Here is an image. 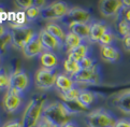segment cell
I'll return each mask as SVG.
<instances>
[{
    "instance_id": "obj_34",
    "label": "cell",
    "mask_w": 130,
    "mask_h": 127,
    "mask_svg": "<svg viewBox=\"0 0 130 127\" xmlns=\"http://www.w3.org/2000/svg\"><path fill=\"white\" fill-rule=\"evenodd\" d=\"M2 127H23V124L18 121H11V122L6 123Z\"/></svg>"
},
{
    "instance_id": "obj_40",
    "label": "cell",
    "mask_w": 130,
    "mask_h": 127,
    "mask_svg": "<svg viewBox=\"0 0 130 127\" xmlns=\"http://www.w3.org/2000/svg\"><path fill=\"white\" fill-rule=\"evenodd\" d=\"M62 127H77V126H76V124L72 123V122H68V123H67V124H64Z\"/></svg>"
},
{
    "instance_id": "obj_30",
    "label": "cell",
    "mask_w": 130,
    "mask_h": 127,
    "mask_svg": "<svg viewBox=\"0 0 130 127\" xmlns=\"http://www.w3.org/2000/svg\"><path fill=\"white\" fill-rule=\"evenodd\" d=\"M15 4L20 9H22V10L27 11L31 7H34L35 1H32V0H25V1L24 0H17V1H15Z\"/></svg>"
},
{
    "instance_id": "obj_21",
    "label": "cell",
    "mask_w": 130,
    "mask_h": 127,
    "mask_svg": "<svg viewBox=\"0 0 130 127\" xmlns=\"http://www.w3.org/2000/svg\"><path fill=\"white\" fill-rule=\"evenodd\" d=\"M81 44H83V39L82 38H80V37L76 36L75 34H73V32H70V31L67 32L63 45L66 46L68 53H70V52H72L73 50H75Z\"/></svg>"
},
{
    "instance_id": "obj_20",
    "label": "cell",
    "mask_w": 130,
    "mask_h": 127,
    "mask_svg": "<svg viewBox=\"0 0 130 127\" xmlns=\"http://www.w3.org/2000/svg\"><path fill=\"white\" fill-rule=\"evenodd\" d=\"M45 30L48 31L53 37H55V38L60 42L61 45L64 43L67 32L63 30V28L59 24H56V23H48V24L45 26Z\"/></svg>"
},
{
    "instance_id": "obj_35",
    "label": "cell",
    "mask_w": 130,
    "mask_h": 127,
    "mask_svg": "<svg viewBox=\"0 0 130 127\" xmlns=\"http://www.w3.org/2000/svg\"><path fill=\"white\" fill-rule=\"evenodd\" d=\"M37 127H56L55 125H53V124H51L48 121H46L45 119H41V121L39 122V124H38V126Z\"/></svg>"
},
{
    "instance_id": "obj_19",
    "label": "cell",
    "mask_w": 130,
    "mask_h": 127,
    "mask_svg": "<svg viewBox=\"0 0 130 127\" xmlns=\"http://www.w3.org/2000/svg\"><path fill=\"white\" fill-rule=\"evenodd\" d=\"M57 89H59L60 93H64L74 87L75 85V82L73 81V79L71 77L67 76L66 73H61L58 74V77L56 79V83H55Z\"/></svg>"
},
{
    "instance_id": "obj_37",
    "label": "cell",
    "mask_w": 130,
    "mask_h": 127,
    "mask_svg": "<svg viewBox=\"0 0 130 127\" xmlns=\"http://www.w3.org/2000/svg\"><path fill=\"white\" fill-rule=\"evenodd\" d=\"M124 20L127 21L128 23H130V9H124Z\"/></svg>"
},
{
    "instance_id": "obj_10",
    "label": "cell",
    "mask_w": 130,
    "mask_h": 127,
    "mask_svg": "<svg viewBox=\"0 0 130 127\" xmlns=\"http://www.w3.org/2000/svg\"><path fill=\"white\" fill-rule=\"evenodd\" d=\"M124 10L122 0H102L99 1V11L102 16L112 17Z\"/></svg>"
},
{
    "instance_id": "obj_12",
    "label": "cell",
    "mask_w": 130,
    "mask_h": 127,
    "mask_svg": "<svg viewBox=\"0 0 130 127\" xmlns=\"http://www.w3.org/2000/svg\"><path fill=\"white\" fill-rule=\"evenodd\" d=\"M22 106V97L21 95H16L11 92H7L3 98V107L7 112L13 113L17 111Z\"/></svg>"
},
{
    "instance_id": "obj_3",
    "label": "cell",
    "mask_w": 130,
    "mask_h": 127,
    "mask_svg": "<svg viewBox=\"0 0 130 127\" xmlns=\"http://www.w3.org/2000/svg\"><path fill=\"white\" fill-rule=\"evenodd\" d=\"M88 127H114L116 119L104 109H96L86 115Z\"/></svg>"
},
{
    "instance_id": "obj_28",
    "label": "cell",
    "mask_w": 130,
    "mask_h": 127,
    "mask_svg": "<svg viewBox=\"0 0 130 127\" xmlns=\"http://www.w3.org/2000/svg\"><path fill=\"white\" fill-rule=\"evenodd\" d=\"M10 87V74L0 71V91L9 89Z\"/></svg>"
},
{
    "instance_id": "obj_11",
    "label": "cell",
    "mask_w": 130,
    "mask_h": 127,
    "mask_svg": "<svg viewBox=\"0 0 130 127\" xmlns=\"http://www.w3.org/2000/svg\"><path fill=\"white\" fill-rule=\"evenodd\" d=\"M43 52H44V48L42 45V42L40 40L39 34H36V36L23 49V54H24L26 58H34L36 56H40Z\"/></svg>"
},
{
    "instance_id": "obj_26",
    "label": "cell",
    "mask_w": 130,
    "mask_h": 127,
    "mask_svg": "<svg viewBox=\"0 0 130 127\" xmlns=\"http://www.w3.org/2000/svg\"><path fill=\"white\" fill-rule=\"evenodd\" d=\"M117 32L122 38L129 36L130 35V23H128L124 18H122L117 24Z\"/></svg>"
},
{
    "instance_id": "obj_6",
    "label": "cell",
    "mask_w": 130,
    "mask_h": 127,
    "mask_svg": "<svg viewBox=\"0 0 130 127\" xmlns=\"http://www.w3.org/2000/svg\"><path fill=\"white\" fill-rule=\"evenodd\" d=\"M36 36L34 29L28 26H23L13 28L11 31V42L16 49L22 50L27 45V43Z\"/></svg>"
},
{
    "instance_id": "obj_17",
    "label": "cell",
    "mask_w": 130,
    "mask_h": 127,
    "mask_svg": "<svg viewBox=\"0 0 130 127\" xmlns=\"http://www.w3.org/2000/svg\"><path fill=\"white\" fill-rule=\"evenodd\" d=\"M69 31L75 34L80 38L84 39H89V34H90V25L85 24V23H73V24L69 25Z\"/></svg>"
},
{
    "instance_id": "obj_22",
    "label": "cell",
    "mask_w": 130,
    "mask_h": 127,
    "mask_svg": "<svg viewBox=\"0 0 130 127\" xmlns=\"http://www.w3.org/2000/svg\"><path fill=\"white\" fill-rule=\"evenodd\" d=\"M63 69H64V72H66L67 76L73 78L81 71L82 67H81L80 63L67 57V59L64 60V63H63Z\"/></svg>"
},
{
    "instance_id": "obj_25",
    "label": "cell",
    "mask_w": 130,
    "mask_h": 127,
    "mask_svg": "<svg viewBox=\"0 0 130 127\" xmlns=\"http://www.w3.org/2000/svg\"><path fill=\"white\" fill-rule=\"evenodd\" d=\"M81 93V89L74 86L73 88L64 93H60V95L63 98V101H76L78 99V95Z\"/></svg>"
},
{
    "instance_id": "obj_15",
    "label": "cell",
    "mask_w": 130,
    "mask_h": 127,
    "mask_svg": "<svg viewBox=\"0 0 130 127\" xmlns=\"http://www.w3.org/2000/svg\"><path fill=\"white\" fill-rule=\"evenodd\" d=\"M109 30V27L106 26L103 22H94L90 25V34L89 40L92 42H99L103 35Z\"/></svg>"
},
{
    "instance_id": "obj_39",
    "label": "cell",
    "mask_w": 130,
    "mask_h": 127,
    "mask_svg": "<svg viewBox=\"0 0 130 127\" xmlns=\"http://www.w3.org/2000/svg\"><path fill=\"white\" fill-rule=\"evenodd\" d=\"M122 2L124 9H130V0H123Z\"/></svg>"
},
{
    "instance_id": "obj_33",
    "label": "cell",
    "mask_w": 130,
    "mask_h": 127,
    "mask_svg": "<svg viewBox=\"0 0 130 127\" xmlns=\"http://www.w3.org/2000/svg\"><path fill=\"white\" fill-rule=\"evenodd\" d=\"M48 4H50V2H48V1H40V0H36L34 6H35L36 8L40 9V10H42V9H44L45 7H47Z\"/></svg>"
},
{
    "instance_id": "obj_1",
    "label": "cell",
    "mask_w": 130,
    "mask_h": 127,
    "mask_svg": "<svg viewBox=\"0 0 130 127\" xmlns=\"http://www.w3.org/2000/svg\"><path fill=\"white\" fill-rule=\"evenodd\" d=\"M72 116L71 112L69 111L68 107L63 101H54L50 105L44 107L42 117L48 121L51 124L55 125L56 127H62L70 121Z\"/></svg>"
},
{
    "instance_id": "obj_2",
    "label": "cell",
    "mask_w": 130,
    "mask_h": 127,
    "mask_svg": "<svg viewBox=\"0 0 130 127\" xmlns=\"http://www.w3.org/2000/svg\"><path fill=\"white\" fill-rule=\"evenodd\" d=\"M46 106V99L43 96H38L31 99L27 105L23 114L22 124L23 127H37L42 119L44 107Z\"/></svg>"
},
{
    "instance_id": "obj_18",
    "label": "cell",
    "mask_w": 130,
    "mask_h": 127,
    "mask_svg": "<svg viewBox=\"0 0 130 127\" xmlns=\"http://www.w3.org/2000/svg\"><path fill=\"white\" fill-rule=\"evenodd\" d=\"M100 55H101L102 59L105 60V62H109V63L117 62L120 58V53L118 52V50L112 45L101 46Z\"/></svg>"
},
{
    "instance_id": "obj_5",
    "label": "cell",
    "mask_w": 130,
    "mask_h": 127,
    "mask_svg": "<svg viewBox=\"0 0 130 127\" xmlns=\"http://www.w3.org/2000/svg\"><path fill=\"white\" fill-rule=\"evenodd\" d=\"M29 77L26 71L18 69L10 74V87L8 92H11L16 95H21L29 86Z\"/></svg>"
},
{
    "instance_id": "obj_14",
    "label": "cell",
    "mask_w": 130,
    "mask_h": 127,
    "mask_svg": "<svg viewBox=\"0 0 130 127\" xmlns=\"http://www.w3.org/2000/svg\"><path fill=\"white\" fill-rule=\"evenodd\" d=\"M114 106L125 114H130V89L118 94L113 100Z\"/></svg>"
},
{
    "instance_id": "obj_38",
    "label": "cell",
    "mask_w": 130,
    "mask_h": 127,
    "mask_svg": "<svg viewBox=\"0 0 130 127\" xmlns=\"http://www.w3.org/2000/svg\"><path fill=\"white\" fill-rule=\"evenodd\" d=\"M7 35V29L6 27H4L1 23H0V38H2V37H4Z\"/></svg>"
},
{
    "instance_id": "obj_16",
    "label": "cell",
    "mask_w": 130,
    "mask_h": 127,
    "mask_svg": "<svg viewBox=\"0 0 130 127\" xmlns=\"http://www.w3.org/2000/svg\"><path fill=\"white\" fill-rule=\"evenodd\" d=\"M40 63L42 68L45 69H55L58 65V57L53 52L44 51L40 55Z\"/></svg>"
},
{
    "instance_id": "obj_36",
    "label": "cell",
    "mask_w": 130,
    "mask_h": 127,
    "mask_svg": "<svg viewBox=\"0 0 130 127\" xmlns=\"http://www.w3.org/2000/svg\"><path fill=\"white\" fill-rule=\"evenodd\" d=\"M123 44H124V48L130 52V35L123 38Z\"/></svg>"
},
{
    "instance_id": "obj_29",
    "label": "cell",
    "mask_w": 130,
    "mask_h": 127,
    "mask_svg": "<svg viewBox=\"0 0 130 127\" xmlns=\"http://www.w3.org/2000/svg\"><path fill=\"white\" fill-rule=\"evenodd\" d=\"M113 40H114V35H113V32L109 29V30L103 35V37H102V38L100 39L99 43H100L102 46H108V45L112 44Z\"/></svg>"
},
{
    "instance_id": "obj_23",
    "label": "cell",
    "mask_w": 130,
    "mask_h": 127,
    "mask_svg": "<svg viewBox=\"0 0 130 127\" xmlns=\"http://www.w3.org/2000/svg\"><path fill=\"white\" fill-rule=\"evenodd\" d=\"M86 56H88V45L83 43L75 50L70 52V53L68 54V58H71L77 63H81Z\"/></svg>"
},
{
    "instance_id": "obj_27",
    "label": "cell",
    "mask_w": 130,
    "mask_h": 127,
    "mask_svg": "<svg viewBox=\"0 0 130 127\" xmlns=\"http://www.w3.org/2000/svg\"><path fill=\"white\" fill-rule=\"evenodd\" d=\"M40 13H41V10L38 8H36L35 6L31 7L30 9H28L27 11H25V14H26V17L28 21H35L37 20L38 17H40Z\"/></svg>"
},
{
    "instance_id": "obj_4",
    "label": "cell",
    "mask_w": 130,
    "mask_h": 127,
    "mask_svg": "<svg viewBox=\"0 0 130 127\" xmlns=\"http://www.w3.org/2000/svg\"><path fill=\"white\" fill-rule=\"evenodd\" d=\"M70 8L63 1H53L50 2L47 7L41 10L40 17L45 21H55V20H62L68 14Z\"/></svg>"
},
{
    "instance_id": "obj_8",
    "label": "cell",
    "mask_w": 130,
    "mask_h": 127,
    "mask_svg": "<svg viewBox=\"0 0 130 127\" xmlns=\"http://www.w3.org/2000/svg\"><path fill=\"white\" fill-rule=\"evenodd\" d=\"M73 81L82 85H98L100 83V72L98 66H95L90 69H82L75 77H73Z\"/></svg>"
},
{
    "instance_id": "obj_13",
    "label": "cell",
    "mask_w": 130,
    "mask_h": 127,
    "mask_svg": "<svg viewBox=\"0 0 130 127\" xmlns=\"http://www.w3.org/2000/svg\"><path fill=\"white\" fill-rule=\"evenodd\" d=\"M39 37H40L41 42H42L44 51L52 52L53 50H57V49H59L60 46H61L60 42L55 38V37H53L52 35H51L48 31H46L45 28L39 32Z\"/></svg>"
},
{
    "instance_id": "obj_32",
    "label": "cell",
    "mask_w": 130,
    "mask_h": 127,
    "mask_svg": "<svg viewBox=\"0 0 130 127\" xmlns=\"http://www.w3.org/2000/svg\"><path fill=\"white\" fill-rule=\"evenodd\" d=\"M114 127H130V121H128L126 119L118 120V121H116Z\"/></svg>"
},
{
    "instance_id": "obj_24",
    "label": "cell",
    "mask_w": 130,
    "mask_h": 127,
    "mask_svg": "<svg viewBox=\"0 0 130 127\" xmlns=\"http://www.w3.org/2000/svg\"><path fill=\"white\" fill-rule=\"evenodd\" d=\"M77 101L80 102V105L82 107H84L85 109H87V108H89L92 105V102L95 101V94L90 91H87V89H81Z\"/></svg>"
},
{
    "instance_id": "obj_31",
    "label": "cell",
    "mask_w": 130,
    "mask_h": 127,
    "mask_svg": "<svg viewBox=\"0 0 130 127\" xmlns=\"http://www.w3.org/2000/svg\"><path fill=\"white\" fill-rule=\"evenodd\" d=\"M82 69H90L92 67H95V60L92 59L91 57H89V56H86V57L82 60V62L80 63Z\"/></svg>"
},
{
    "instance_id": "obj_9",
    "label": "cell",
    "mask_w": 130,
    "mask_h": 127,
    "mask_svg": "<svg viewBox=\"0 0 130 127\" xmlns=\"http://www.w3.org/2000/svg\"><path fill=\"white\" fill-rule=\"evenodd\" d=\"M90 20H91V15L88 10L80 7H73L70 8L68 14L61 21L68 24L69 26L70 24H73V23H85V24H88Z\"/></svg>"
},
{
    "instance_id": "obj_41",
    "label": "cell",
    "mask_w": 130,
    "mask_h": 127,
    "mask_svg": "<svg viewBox=\"0 0 130 127\" xmlns=\"http://www.w3.org/2000/svg\"><path fill=\"white\" fill-rule=\"evenodd\" d=\"M0 60H1V57H0Z\"/></svg>"
},
{
    "instance_id": "obj_7",
    "label": "cell",
    "mask_w": 130,
    "mask_h": 127,
    "mask_svg": "<svg viewBox=\"0 0 130 127\" xmlns=\"http://www.w3.org/2000/svg\"><path fill=\"white\" fill-rule=\"evenodd\" d=\"M57 77L58 74L55 69L40 68L35 76L36 85L40 89H48L55 85Z\"/></svg>"
}]
</instances>
